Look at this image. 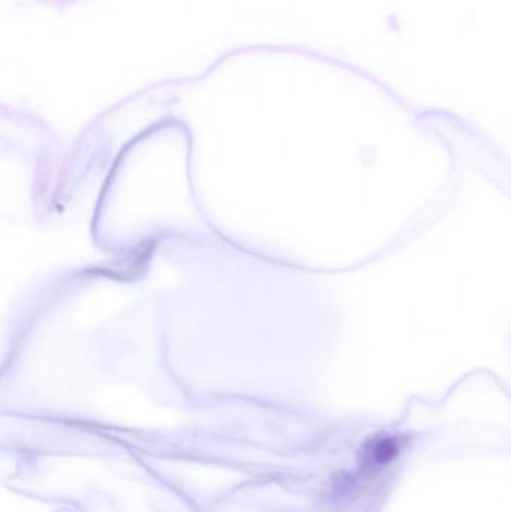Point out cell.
Segmentation results:
<instances>
[{"label":"cell","mask_w":511,"mask_h":512,"mask_svg":"<svg viewBox=\"0 0 511 512\" xmlns=\"http://www.w3.org/2000/svg\"><path fill=\"white\" fill-rule=\"evenodd\" d=\"M399 444L393 438H380L366 448L369 465L386 466L398 457Z\"/></svg>","instance_id":"obj_1"}]
</instances>
